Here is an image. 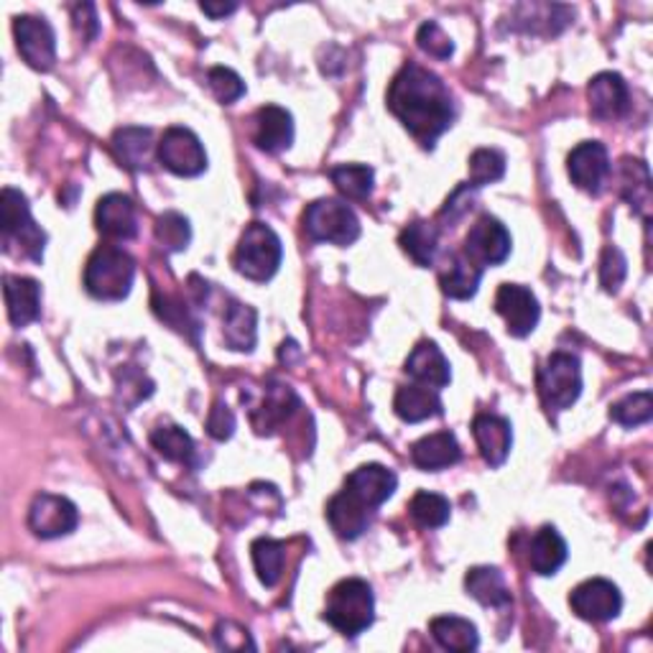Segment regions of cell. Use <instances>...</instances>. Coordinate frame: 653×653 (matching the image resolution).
Wrapping results in <instances>:
<instances>
[{"instance_id": "cell-2", "label": "cell", "mask_w": 653, "mask_h": 653, "mask_svg": "<svg viewBox=\"0 0 653 653\" xmlns=\"http://www.w3.org/2000/svg\"><path fill=\"white\" fill-rule=\"evenodd\" d=\"M0 230H3L6 254L31 258L37 264L43 258L47 232L33 222L29 199H26L23 191L13 187L3 189V195H0Z\"/></svg>"}, {"instance_id": "cell-43", "label": "cell", "mask_w": 653, "mask_h": 653, "mask_svg": "<svg viewBox=\"0 0 653 653\" xmlns=\"http://www.w3.org/2000/svg\"><path fill=\"white\" fill-rule=\"evenodd\" d=\"M215 643L217 649H225V651H256V643L254 639H250V633L232 621L217 623Z\"/></svg>"}, {"instance_id": "cell-16", "label": "cell", "mask_w": 653, "mask_h": 653, "mask_svg": "<svg viewBox=\"0 0 653 653\" xmlns=\"http://www.w3.org/2000/svg\"><path fill=\"white\" fill-rule=\"evenodd\" d=\"M398 477L390 473L388 467L383 465H363L355 469V473L347 477L345 491L355 495L363 506H368L370 511L380 508L390 495L396 493Z\"/></svg>"}, {"instance_id": "cell-33", "label": "cell", "mask_w": 653, "mask_h": 653, "mask_svg": "<svg viewBox=\"0 0 653 653\" xmlns=\"http://www.w3.org/2000/svg\"><path fill=\"white\" fill-rule=\"evenodd\" d=\"M623 197L629 199V205L635 212L646 217L651 210V174L649 167L639 159H625L623 161Z\"/></svg>"}, {"instance_id": "cell-13", "label": "cell", "mask_w": 653, "mask_h": 653, "mask_svg": "<svg viewBox=\"0 0 653 653\" xmlns=\"http://www.w3.org/2000/svg\"><path fill=\"white\" fill-rule=\"evenodd\" d=\"M495 311L506 321V329L513 337H526L536 329L542 307L534 291L521 284H503L495 294Z\"/></svg>"}, {"instance_id": "cell-23", "label": "cell", "mask_w": 653, "mask_h": 653, "mask_svg": "<svg viewBox=\"0 0 653 653\" xmlns=\"http://www.w3.org/2000/svg\"><path fill=\"white\" fill-rule=\"evenodd\" d=\"M459 457H463V449H459V442L452 432L426 434L412 447L414 465L426 469V473H437V469L457 465Z\"/></svg>"}, {"instance_id": "cell-22", "label": "cell", "mask_w": 653, "mask_h": 653, "mask_svg": "<svg viewBox=\"0 0 653 653\" xmlns=\"http://www.w3.org/2000/svg\"><path fill=\"white\" fill-rule=\"evenodd\" d=\"M370 513L373 511L368 506H363V503L355 498V495L343 491V493H337L333 501H329L327 521L339 538L353 542V538H358L365 534V531H368Z\"/></svg>"}, {"instance_id": "cell-41", "label": "cell", "mask_w": 653, "mask_h": 653, "mask_svg": "<svg viewBox=\"0 0 653 653\" xmlns=\"http://www.w3.org/2000/svg\"><path fill=\"white\" fill-rule=\"evenodd\" d=\"M416 41H419V49L424 55H429L434 59H449L455 55V43L447 37V33L442 31L439 23L434 21H426L419 33H416Z\"/></svg>"}, {"instance_id": "cell-28", "label": "cell", "mask_w": 653, "mask_h": 653, "mask_svg": "<svg viewBox=\"0 0 653 653\" xmlns=\"http://www.w3.org/2000/svg\"><path fill=\"white\" fill-rule=\"evenodd\" d=\"M151 130L148 128L128 126L116 130V136H112V151H116L118 159L128 169H148V164H151Z\"/></svg>"}, {"instance_id": "cell-10", "label": "cell", "mask_w": 653, "mask_h": 653, "mask_svg": "<svg viewBox=\"0 0 653 653\" xmlns=\"http://www.w3.org/2000/svg\"><path fill=\"white\" fill-rule=\"evenodd\" d=\"M570 605H572V611L582 617V621L607 623V621H613V617L621 615L623 595L611 580L595 577V580L582 582V585L572 590Z\"/></svg>"}, {"instance_id": "cell-34", "label": "cell", "mask_w": 653, "mask_h": 653, "mask_svg": "<svg viewBox=\"0 0 653 653\" xmlns=\"http://www.w3.org/2000/svg\"><path fill=\"white\" fill-rule=\"evenodd\" d=\"M250 556H254L258 580L264 582L266 587H276L278 580H281L284 562H286V546L276 538L260 536L250 544Z\"/></svg>"}, {"instance_id": "cell-40", "label": "cell", "mask_w": 653, "mask_h": 653, "mask_svg": "<svg viewBox=\"0 0 653 653\" xmlns=\"http://www.w3.org/2000/svg\"><path fill=\"white\" fill-rule=\"evenodd\" d=\"M207 82H210L215 98L225 102V106H232L235 100H240L246 95V82L230 67H212L210 75H207Z\"/></svg>"}, {"instance_id": "cell-27", "label": "cell", "mask_w": 653, "mask_h": 653, "mask_svg": "<svg viewBox=\"0 0 653 653\" xmlns=\"http://www.w3.org/2000/svg\"><path fill=\"white\" fill-rule=\"evenodd\" d=\"M467 595L475 597L477 603L485 607H508L511 605V590L506 585L501 570L495 567H475L467 572L465 577Z\"/></svg>"}, {"instance_id": "cell-38", "label": "cell", "mask_w": 653, "mask_h": 653, "mask_svg": "<svg viewBox=\"0 0 653 653\" xmlns=\"http://www.w3.org/2000/svg\"><path fill=\"white\" fill-rule=\"evenodd\" d=\"M611 419L621 426H641L653 419V396L651 390H641V394H631L617 400L611 408Z\"/></svg>"}, {"instance_id": "cell-19", "label": "cell", "mask_w": 653, "mask_h": 653, "mask_svg": "<svg viewBox=\"0 0 653 653\" xmlns=\"http://www.w3.org/2000/svg\"><path fill=\"white\" fill-rule=\"evenodd\" d=\"M3 294L8 319L13 327H26L37 321L41 315V286L39 281L26 276H6L3 278Z\"/></svg>"}, {"instance_id": "cell-44", "label": "cell", "mask_w": 653, "mask_h": 653, "mask_svg": "<svg viewBox=\"0 0 653 653\" xmlns=\"http://www.w3.org/2000/svg\"><path fill=\"white\" fill-rule=\"evenodd\" d=\"M232 432H235V414L222 404V400H215V406L210 408V416H207V434L217 442H225L232 437Z\"/></svg>"}, {"instance_id": "cell-12", "label": "cell", "mask_w": 653, "mask_h": 653, "mask_svg": "<svg viewBox=\"0 0 653 653\" xmlns=\"http://www.w3.org/2000/svg\"><path fill=\"white\" fill-rule=\"evenodd\" d=\"M80 524V513L72 501L62 495L41 493L33 498L29 508V528L39 538H59L72 534Z\"/></svg>"}, {"instance_id": "cell-4", "label": "cell", "mask_w": 653, "mask_h": 653, "mask_svg": "<svg viewBox=\"0 0 653 653\" xmlns=\"http://www.w3.org/2000/svg\"><path fill=\"white\" fill-rule=\"evenodd\" d=\"M136 264L126 250L100 246L85 266V289L100 301H120L133 289Z\"/></svg>"}, {"instance_id": "cell-46", "label": "cell", "mask_w": 653, "mask_h": 653, "mask_svg": "<svg viewBox=\"0 0 653 653\" xmlns=\"http://www.w3.org/2000/svg\"><path fill=\"white\" fill-rule=\"evenodd\" d=\"M199 8H202L210 19H225V16L238 11V3H202Z\"/></svg>"}, {"instance_id": "cell-8", "label": "cell", "mask_w": 653, "mask_h": 653, "mask_svg": "<svg viewBox=\"0 0 653 653\" xmlns=\"http://www.w3.org/2000/svg\"><path fill=\"white\" fill-rule=\"evenodd\" d=\"M159 161L177 177H199L207 169V154L197 133L189 128L174 126L164 133L159 144Z\"/></svg>"}, {"instance_id": "cell-15", "label": "cell", "mask_w": 653, "mask_h": 653, "mask_svg": "<svg viewBox=\"0 0 653 653\" xmlns=\"http://www.w3.org/2000/svg\"><path fill=\"white\" fill-rule=\"evenodd\" d=\"M587 98L592 118L597 120H617L631 108L629 85H625L623 77L615 72H600L592 77L587 87Z\"/></svg>"}, {"instance_id": "cell-18", "label": "cell", "mask_w": 653, "mask_h": 653, "mask_svg": "<svg viewBox=\"0 0 653 653\" xmlns=\"http://www.w3.org/2000/svg\"><path fill=\"white\" fill-rule=\"evenodd\" d=\"M473 434L477 442V449H481L483 459L491 467H501L511 455L513 444V432L511 424L503 419V416L495 414H477L473 422Z\"/></svg>"}, {"instance_id": "cell-20", "label": "cell", "mask_w": 653, "mask_h": 653, "mask_svg": "<svg viewBox=\"0 0 653 653\" xmlns=\"http://www.w3.org/2000/svg\"><path fill=\"white\" fill-rule=\"evenodd\" d=\"M256 146L266 154H281L294 144V118L289 110L266 106L256 112Z\"/></svg>"}, {"instance_id": "cell-30", "label": "cell", "mask_w": 653, "mask_h": 653, "mask_svg": "<svg viewBox=\"0 0 653 653\" xmlns=\"http://www.w3.org/2000/svg\"><path fill=\"white\" fill-rule=\"evenodd\" d=\"M483 268L475 266L465 254L452 256L447 271L442 274V291L449 299H473L481 286Z\"/></svg>"}, {"instance_id": "cell-36", "label": "cell", "mask_w": 653, "mask_h": 653, "mask_svg": "<svg viewBox=\"0 0 653 653\" xmlns=\"http://www.w3.org/2000/svg\"><path fill=\"white\" fill-rule=\"evenodd\" d=\"M408 513L422 528H442L452 516V506L439 493L419 491L408 503Z\"/></svg>"}, {"instance_id": "cell-35", "label": "cell", "mask_w": 653, "mask_h": 653, "mask_svg": "<svg viewBox=\"0 0 653 653\" xmlns=\"http://www.w3.org/2000/svg\"><path fill=\"white\" fill-rule=\"evenodd\" d=\"M329 179H333L339 195H345L347 199H368L373 195L376 174L365 164H343V167L329 171Z\"/></svg>"}, {"instance_id": "cell-31", "label": "cell", "mask_w": 653, "mask_h": 653, "mask_svg": "<svg viewBox=\"0 0 653 653\" xmlns=\"http://www.w3.org/2000/svg\"><path fill=\"white\" fill-rule=\"evenodd\" d=\"M151 444L161 457L169 459V463H179V465L195 463V455H197L195 442H191L189 434L177 424L156 426V429L151 432Z\"/></svg>"}, {"instance_id": "cell-25", "label": "cell", "mask_w": 653, "mask_h": 653, "mask_svg": "<svg viewBox=\"0 0 653 653\" xmlns=\"http://www.w3.org/2000/svg\"><path fill=\"white\" fill-rule=\"evenodd\" d=\"M394 412L398 419L419 424L434 419V416H442V400L434 388H426L422 383H412V386H400L396 390Z\"/></svg>"}, {"instance_id": "cell-24", "label": "cell", "mask_w": 653, "mask_h": 653, "mask_svg": "<svg viewBox=\"0 0 653 653\" xmlns=\"http://www.w3.org/2000/svg\"><path fill=\"white\" fill-rule=\"evenodd\" d=\"M567 542H564L562 534L554 526L538 528L536 536L531 538L528 564L531 570L542 574V577H552V574L560 572L564 567V562H567Z\"/></svg>"}, {"instance_id": "cell-21", "label": "cell", "mask_w": 653, "mask_h": 653, "mask_svg": "<svg viewBox=\"0 0 653 653\" xmlns=\"http://www.w3.org/2000/svg\"><path fill=\"white\" fill-rule=\"evenodd\" d=\"M406 373L414 378V383H422L426 388L439 390L449 383L452 370H449V360L444 358L442 350L429 339H424L412 350L406 360Z\"/></svg>"}, {"instance_id": "cell-11", "label": "cell", "mask_w": 653, "mask_h": 653, "mask_svg": "<svg viewBox=\"0 0 653 653\" xmlns=\"http://www.w3.org/2000/svg\"><path fill=\"white\" fill-rule=\"evenodd\" d=\"M465 256L475 266H498L511 256V232L498 217L483 215L465 238Z\"/></svg>"}, {"instance_id": "cell-45", "label": "cell", "mask_w": 653, "mask_h": 653, "mask_svg": "<svg viewBox=\"0 0 653 653\" xmlns=\"http://www.w3.org/2000/svg\"><path fill=\"white\" fill-rule=\"evenodd\" d=\"M72 19H75L77 31L82 33V39H95V37H98V13H95V6L92 3L75 6Z\"/></svg>"}, {"instance_id": "cell-1", "label": "cell", "mask_w": 653, "mask_h": 653, "mask_svg": "<svg viewBox=\"0 0 653 653\" xmlns=\"http://www.w3.org/2000/svg\"><path fill=\"white\" fill-rule=\"evenodd\" d=\"M388 108L424 148H434L457 116L449 87L429 69L414 62L400 67L390 82Z\"/></svg>"}, {"instance_id": "cell-32", "label": "cell", "mask_w": 653, "mask_h": 653, "mask_svg": "<svg viewBox=\"0 0 653 653\" xmlns=\"http://www.w3.org/2000/svg\"><path fill=\"white\" fill-rule=\"evenodd\" d=\"M400 248L406 250L408 256L414 258L416 266L429 268L434 264V256H437V246H439V232L434 225L429 222H412L408 228L400 232Z\"/></svg>"}, {"instance_id": "cell-14", "label": "cell", "mask_w": 653, "mask_h": 653, "mask_svg": "<svg viewBox=\"0 0 653 653\" xmlns=\"http://www.w3.org/2000/svg\"><path fill=\"white\" fill-rule=\"evenodd\" d=\"M567 169L574 185L590 195H597L603 189L607 174H611V156L607 148L597 141L580 144L567 159Z\"/></svg>"}, {"instance_id": "cell-42", "label": "cell", "mask_w": 653, "mask_h": 653, "mask_svg": "<svg viewBox=\"0 0 653 653\" xmlns=\"http://www.w3.org/2000/svg\"><path fill=\"white\" fill-rule=\"evenodd\" d=\"M629 274V260L621 254V248L607 246L600 258V281H603L605 291H617Z\"/></svg>"}, {"instance_id": "cell-3", "label": "cell", "mask_w": 653, "mask_h": 653, "mask_svg": "<svg viewBox=\"0 0 653 653\" xmlns=\"http://www.w3.org/2000/svg\"><path fill=\"white\" fill-rule=\"evenodd\" d=\"M325 621L347 639L368 631L376 621V597L365 580L337 582L327 597Z\"/></svg>"}, {"instance_id": "cell-9", "label": "cell", "mask_w": 653, "mask_h": 653, "mask_svg": "<svg viewBox=\"0 0 653 653\" xmlns=\"http://www.w3.org/2000/svg\"><path fill=\"white\" fill-rule=\"evenodd\" d=\"M16 43H19V55L23 62L39 69V72H49L57 62V37L47 19L39 16H19L13 23Z\"/></svg>"}, {"instance_id": "cell-7", "label": "cell", "mask_w": 653, "mask_h": 653, "mask_svg": "<svg viewBox=\"0 0 653 653\" xmlns=\"http://www.w3.org/2000/svg\"><path fill=\"white\" fill-rule=\"evenodd\" d=\"M538 396L548 412H564L582 394L580 358L572 353H554L542 363L536 376Z\"/></svg>"}, {"instance_id": "cell-37", "label": "cell", "mask_w": 653, "mask_h": 653, "mask_svg": "<svg viewBox=\"0 0 653 653\" xmlns=\"http://www.w3.org/2000/svg\"><path fill=\"white\" fill-rule=\"evenodd\" d=\"M469 185L473 187H485L493 185V181L503 179L506 174V156L495 148H477V151L469 156Z\"/></svg>"}, {"instance_id": "cell-29", "label": "cell", "mask_w": 653, "mask_h": 653, "mask_svg": "<svg viewBox=\"0 0 653 653\" xmlns=\"http://www.w3.org/2000/svg\"><path fill=\"white\" fill-rule=\"evenodd\" d=\"M429 631L434 635V641L447 651H475L477 643H481V635H477L475 623H469L465 621V617H457V615L434 617V621L429 623Z\"/></svg>"}, {"instance_id": "cell-39", "label": "cell", "mask_w": 653, "mask_h": 653, "mask_svg": "<svg viewBox=\"0 0 653 653\" xmlns=\"http://www.w3.org/2000/svg\"><path fill=\"white\" fill-rule=\"evenodd\" d=\"M156 240L161 243V248H167L169 254H179L185 250L191 240L189 220L179 212H164L156 220Z\"/></svg>"}, {"instance_id": "cell-26", "label": "cell", "mask_w": 653, "mask_h": 653, "mask_svg": "<svg viewBox=\"0 0 653 653\" xmlns=\"http://www.w3.org/2000/svg\"><path fill=\"white\" fill-rule=\"evenodd\" d=\"M222 337L225 345L235 353H250L256 347L258 339V315L254 307L240 301H230L228 311H225L222 321Z\"/></svg>"}, {"instance_id": "cell-5", "label": "cell", "mask_w": 653, "mask_h": 653, "mask_svg": "<svg viewBox=\"0 0 653 653\" xmlns=\"http://www.w3.org/2000/svg\"><path fill=\"white\" fill-rule=\"evenodd\" d=\"M281 258V238L268 225L254 222L240 235L238 250H235V268H238V274L250 278V281L264 284L276 276Z\"/></svg>"}, {"instance_id": "cell-17", "label": "cell", "mask_w": 653, "mask_h": 653, "mask_svg": "<svg viewBox=\"0 0 653 653\" xmlns=\"http://www.w3.org/2000/svg\"><path fill=\"white\" fill-rule=\"evenodd\" d=\"M95 222H98V230L112 240L136 238L138 217H136L133 199L120 195V191H110V195H106L98 202Z\"/></svg>"}, {"instance_id": "cell-6", "label": "cell", "mask_w": 653, "mask_h": 653, "mask_svg": "<svg viewBox=\"0 0 653 653\" xmlns=\"http://www.w3.org/2000/svg\"><path fill=\"white\" fill-rule=\"evenodd\" d=\"M304 228L309 238L317 243H329V246L347 248L360 238V220L343 199H317L304 212Z\"/></svg>"}]
</instances>
